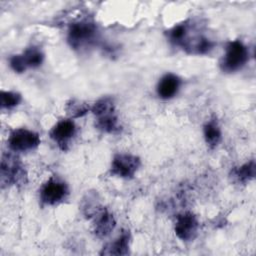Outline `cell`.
I'll return each mask as SVG.
<instances>
[{"label": "cell", "instance_id": "8", "mask_svg": "<svg viewBox=\"0 0 256 256\" xmlns=\"http://www.w3.org/2000/svg\"><path fill=\"white\" fill-rule=\"evenodd\" d=\"M199 223L192 212H184L176 217L174 230L176 236L182 241L193 240L198 233Z\"/></svg>", "mask_w": 256, "mask_h": 256}, {"label": "cell", "instance_id": "5", "mask_svg": "<svg viewBox=\"0 0 256 256\" xmlns=\"http://www.w3.org/2000/svg\"><path fill=\"white\" fill-rule=\"evenodd\" d=\"M140 166L141 161L138 156L130 153H118L113 157L110 172L116 177L131 179L135 176Z\"/></svg>", "mask_w": 256, "mask_h": 256}, {"label": "cell", "instance_id": "2", "mask_svg": "<svg viewBox=\"0 0 256 256\" xmlns=\"http://www.w3.org/2000/svg\"><path fill=\"white\" fill-rule=\"evenodd\" d=\"M98 39V29L94 22L81 20L70 25L67 35L69 45L76 50L90 47Z\"/></svg>", "mask_w": 256, "mask_h": 256}, {"label": "cell", "instance_id": "1", "mask_svg": "<svg viewBox=\"0 0 256 256\" xmlns=\"http://www.w3.org/2000/svg\"><path fill=\"white\" fill-rule=\"evenodd\" d=\"M0 182L5 186H23L27 183V172L21 160L12 153H4L1 160Z\"/></svg>", "mask_w": 256, "mask_h": 256}, {"label": "cell", "instance_id": "11", "mask_svg": "<svg viewBox=\"0 0 256 256\" xmlns=\"http://www.w3.org/2000/svg\"><path fill=\"white\" fill-rule=\"evenodd\" d=\"M130 241L131 235L128 230H122L119 236L112 242L106 244L101 252L100 255H108V256H124L129 254L130 248Z\"/></svg>", "mask_w": 256, "mask_h": 256}, {"label": "cell", "instance_id": "17", "mask_svg": "<svg viewBox=\"0 0 256 256\" xmlns=\"http://www.w3.org/2000/svg\"><path fill=\"white\" fill-rule=\"evenodd\" d=\"M101 207L102 206L99 202L98 194L96 192H87L82 199L81 209L83 214L88 218H91Z\"/></svg>", "mask_w": 256, "mask_h": 256}, {"label": "cell", "instance_id": "13", "mask_svg": "<svg viewBox=\"0 0 256 256\" xmlns=\"http://www.w3.org/2000/svg\"><path fill=\"white\" fill-rule=\"evenodd\" d=\"M95 127L107 134H116L121 130L116 111L108 112L95 117Z\"/></svg>", "mask_w": 256, "mask_h": 256}, {"label": "cell", "instance_id": "18", "mask_svg": "<svg viewBox=\"0 0 256 256\" xmlns=\"http://www.w3.org/2000/svg\"><path fill=\"white\" fill-rule=\"evenodd\" d=\"M22 97L15 91H1L0 92V106L2 109H12L19 105Z\"/></svg>", "mask_w": 256, "mask_h": 256}, {"label": "cell", "instance_id": "14", "mask_svg": "<svg viewBox=\"0 0 256 256\" xmlns=\"http://www.w3.org/2000/svg\"><path fill=\"white\" fill-rule=\"evenodd\" d=\"M203 134L206 144L210 148H215L221 141L222 133L220 126L215 118L208 120L203 126Z\"/></svg>", "mask_w": 256, "mask_h": 256}, {"label": "cell", "instance_id": "3", "mask_svg": "<svg viewBox=\"0 0 256 256\" xmlns=\"http://www.w3.org/2000/svg\"><path fill=\"white\" fill-rule=\"evenodd\" d=\"M248 59L249 51L244 43L240 40H233L225 48V54L220 61V67L224 72H235L245 66Z\"/></svg>", "mask_w": 256, "mask_h": 256}, {"label": "cell", "instance_id": "7", "mask_svg": "<svg viewBox=\"0 0 256 256\" xmlns=\"http://www.w3.org/2000/svg\"><path fill=\"white\" fill-rule=\"evenodd\" d=\"M44 60V54L38 47L27 48L23 53L13 55L10 58V67L17 73H23L28 68L39 67Z\"/></svg>", "mask_w": 256, "mask_h": 256}, {"label": "cell", "instance_id": "16", "mask_svg": "<svg viewBox=\"0 0 256 256\" xmlns=\"http://www.w3.org/2000/svg\"><path fill=\"white\" fill-rule=\"evenodd\" d=\"M65 111L71 119H75L86 115L89 111H91V107L82 100L72 98L66 102Z\"/></svg>", "mask_w": 256, "mask_h": 256}, {"label": "cell", "instance_id": "12", "mask_svg": "<svg viewBox=\"0 0 256 256\" xmlns=\"http://www.w3.org/2000/svg\"><path fill=\"white\" fill-rule=\"evenodd\" d=\"M180 85L181 80L177 75L167 73L161 77L157 84V94L162 99H170L177 94Z\"/></svg>", "mask_w": 256, "mask_h": 256}, {"label": "cell", "instance_id": "15", "mask_svg": "<svg viewBox=\"0 0 256 256\" xmlns=\"http://www.w3.org/2000/svg\"><path fill=\"white\" fill-rule=\"evenodd\" d=\"M255 161L251 160L231 171V177L238 183L246 184L255 177Z\"/></svg>", "mask_w": 256, "mask_h": 256}, {"label": "cell", "instance_id": "10", "mask_svg": "<svg viewBox=\"0 0 256 256\" xmlns=\"http://www.w3.org/2000/svg\"><path fill=\"white\" fill-rule=\"evenodd\" d=\"M91 219L93 232L99 238H104L108 236L113 231L116 225L113 214L103 206L91 217Z\"/></svg>", "mask_w": 256, "mask_h": 256}, {"label": "cell", "instance_id": "6", "mask_svg": "<svg viewBox=\"0 0 256 256\" xmlns=\"http://www.w3.org/2000/svg\"><path fill=\"white\" fill-rule=\"evenodd\" d=\"M40 142L39 134L26 128L14 129L8 138V146L14 152L34 150L39 146Z\"/></svg>", "mask_w": 256, "mask_h": 256}, {"label": "cell", "instance_id": "9", "mask_svg": "<svg viewBox=\"0 0 256 256\" xmlns=\"http://www.w3.org/2000/svg\"><path fill=\"white\" fill-rule=\"evenodd\" d=\"M75 134L76 126L71 119H62L58 121L50 131L51 139L63 151L68 149L69 143Z\"/></svg>", "mask_w": 256, "mask_h": 256}, {"label": "cell", "instance_id": "4", "mask_svg": "<svg viewBox=\"0 0 256 256\" xmlns=\"http://www.w3.org/2000/svg\"><path fill=\"white\" fill-rule=\"evenodd\" d=\"M69 193L67 184L58 177H50L40 188L39 197L44 205H57L66 199Z\"/></svg>", "mask_w": 256, "mask_h": 256}]
</instances>
